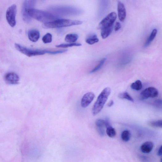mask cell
Instances as JSON below:
<instances>
[{"instance_id": "cell-1", "label": "cell", "mask_w": 162, "mask_h": 162, "mask_svg": "<svg viewBox=\"0 0 162 162\" xmlns=\"http://www.w3.org/2000/svg\"><path fill=\"white\" fill-rule=\"evenodd\" d=\"M31 5L28 2L25 1L22 3V9L27 12L31 18L44 23L50 22L59 19V17L52 13L31 8Z\"/></svg>"}, {"instance_id": "cell-2", "label": "cell", "mask_w": 162, "mask_h": 162, "mask_svg": "<svg viewBox=\"0 0 162 162\" xmlns=\"http://www.w3.org/2000/svg\"><path fill=\"white\" fill-rule=\"evenodd\" d=\"M82 23V21L79 20L59 19L50 22L43 24V26L46 29L60 28L79 25Z\"/></svg>"}, {"instance_id": "cell-3", "label": "cell", "mask_w": 162, "mask_h": 162, "mask_svg": "<svg viewBox=\"0 0 162 162\" xmlns=\"http://www.w3.org/2000/svg\"><path fill=\"white\" fill-rule=\"evenodd\" d=\"M111 92V89L109 87L105 88L101 92L92 107V113L94 115L98 114L102 110Z\"/></svg>"}, {"instance_id": "cell-4", "label": "cell", "mask_w": 162, "mask_h": 162, "mask_svg": "<svg viewBox=\"0 0 162 162\" xmlns=\"http://www.w3.org/2000/svg\"><path fill=\"white\" fill-rule=\"evenodd\" d=\"M14 46L17 51L29 57L42 55L46 54L54 55L53 51L30 49L16 43L15 44Z\"/></svg>"}, {"instance_id": "cell-5", "label": "cell", "mask_w": 162, "mask_h": 162, "mask_svg": "<svg viewBox=\"0 0 162 162\" xmlns=\"http://www.w3.org/2000/svg\"><path fill=\"white\" fill-rule=\"evenodd\" d=\"M117 18V14L115 12L109 14L100 22L99 28L101 30L112 29L114 24Z\"/></svg>"}, {"instance_id": "cell-6", "label": "cell", "mask_w": 162, "mask_h": 162, "mask_svg": "<svg viewBox=\"0 0 162 162\" xmlns=\"http://www.w3.org/2000/svg\"><path fill=\"white\" fill-rule=\"evenodd\" d=\"M49 10L56 15L67 16L73 14L75 10L74 8L64 6H54L49 8Z\"/></svg>"}, {"instance_id": "cell-7", "label": "cell", "mask_w": 162, "mask_h": 162, "mask_svg": "<svg viewBox=\"0 0 162 162\" xmlns=\"http://www.w3.org/2000/svg\"><path fill=\"white\" fill-rule=\"evenodd\" d=\"M17 12V7L13 4L8 8L6 13V18L9 25L14 27L16 25V17Z\"/></svg>"}, {"instance_id": "cell-8", "label": "cell", "mask_w": 162, "mask_h": 162, "mask_svg": "<svg viewBox=\"0 0 162 162\" xmlns=\"http://www.w3.org/2000/svg\"><path fill=\"white\" fill-rule=\"evenodd\" d=\"M158 91L155 87H150L146 88L141 92L140 97L143 100L149 98H154L158 95Z\"/></svg>"}, {"instance_id": "cell-9", "label": "cell", "mask_w": 162, "mask_h": 162, "mask_svg": "<svg viewBox=\"0 0 162 162\" xmlns=\"http://www.w3.org/2000/svg\"><path fill=\"white\" fill-rule=\"evenodd\" d=\"M95 97V95L93 92H87L83 96L81 100V106L83 108L87 107L93 100Z\"/></svg>"}, {"instance_id": "cell-10", "label": "cell", "mask_w": 162, "mask_h": 162, "mask_svg": "<svg viewBox=\"0 0 162 162\" xmlns=\"http://www.w3.org/2000/svg\"><path fill=\"white\" fill-rule=\"evenodd\" d=\"M6 82L10 84H15L18 82L19 77L16 73L10 72L6 74L5 76Z\"/></svg>"}, {"instance_id": "cell-11", "label": "cell", "mask_w": 162, "mask_h": 162, "mask_svg": "<svg viewBox=\"0 0 162 162\" xmlns=\"http://www.w3.org/2000/svg\"><path fill=\"white\" fill-rule=\"evenodd\" d=\"M118 15L119 20L121 22H123L126 17V11L124 5L120 2L118 4Z\"/></svg>"}, {"instance_id": "cell-12", "label": "cell", "mask_w": 162, "mask_h": 162, "mask_svg": "<svg viewBox=\"0 0 162 162\" xmlns=\"http://www.w3.org/2000/svg\"><path fill=\"white\" fill-rule=\"evenodd\" d=\"M27 34L29 40L33 42L38 41L40 37V33L39 31L35 29L29 30Z\"/></svg>"}, {"instance_id": "cell-13", "label": "cell", "mask_w": 162, "mask_h": 162, "mask_svg": "<svg viewBox=\"0 0 162 162\" xmlns=\"http://www.w3.org/2000/svg\"><path fill=\"white\" fill-rule=\"evenodd\" d=\"M153 147L154 144L152 142H146L144 143L141 146V151L144 153H149L152 151Z\"/></svg>"}, {"instance_id": "cell-14", "label": "cell", "mask_w": 162, "mask_h": 162, "mask_svg": "<svg viewBox=\"0 0 162 162\" xmlns=\"http://www.w3.org/2000/svg\"><path fill=\"white\" fill-rule=\"evenodd\" d=\"M157 33L156 29H154L152 31L151 34L146 41L144 44V47H147L152 42L155 38Z\"/></svg>"}, {"instance_id": "cell-15", "label": "cell", "mask_w": 162, "mask_h": 162, "mask_svg": "<svg viewBox=\"0 0 162 162\" xmlns=\"http://www.w3.org/2000/svg\"><path fill=\"white\" fill-rule=\"evenodd\" d=\"M78 38V34H70L66 35L65 40L66 42L69 43H74L76 41Z\"/></svg>"}, {"instance_id": "cell-16", "label": "cell", "mask_w": 162, "mask_h": 162, "mask_svg": "<svg viewBox=\"0 0 162 162\" xmlns=\"http://www.w3.org/2000/svg\"><path fill=\"white\" fill-rule=\"evenodd\" d=\"M99 39L96 34H92L87 38L86 41V42L92 45L98 42Z\"/></svg>"}, {"instance_id": "cell-17", "label": "cell", "mask_w": 162, "mask_h": 162, "mask_svg": "<svg viewBox=\"0 0 162 162\" xmlns=\"http://www.w3.org/2000/svg\"><path fill=\"white\" fill-rule=\"evenodd\" d=\"M131 134L128 130L124 131L121 134V138L122 140L124 142H128L130 140Z\"/></svg>"}, {"instance_id": "cell-18", "label": "cell", "mask_w": 162, "mask_h": 162, "mask_svg": "<svg viewBox=\"0 0 162 162\" xmlns=\"http://www.w3.org/2000/svg\"><path fill=\"white\" fill-rule=\"evenodd\" d=\"M118 97L122 99H126L132 102L134 101L132 98L128 93V92L126 91L121 92L119 95Z\"/></svg>"}, {"instance_id": "cell-19", "label": "cell", "mask_w": 162, "mask_h": 162, "mask_svg": "<svg viewBox=\"0 0 162 162\" xmlns=\"http://www.w3.org/2000/svg\"><path fill=\"white\" fill-rule=\"evenodd\" d=\"M131 88L133 90L139 91L141 90L143 87V85L141 81L138 80L134 83H133L131 85Z\"/></svg>"}, {"instance_id": "cell-20", "label": "cell", "mask_w": 162, "mask_h": 162, "mask_svg": "<svg viewBox=\"0 0 162 162\" xmlns=\"http://www.w3.org/2000/svg\"><path fill=\"white\" fill-rule=\"evenodd\" d=\"M82 45V44L79 43H69L66 44H62L56 46L58 48H67L69 47H74V46H79Z\"/></svg>"}, {"instance_id": "cell-21", "label": "cell", "mask_w": 162, "mask_h": 162, "mask_svg": "<svg viewBox=\"0 0 162 162\" xmlns=\"http://www.w3.org/2000/svg\"><path fill=\"white\" fill-rule=\"evenodd\" d=\"M106 61V58L102 59L99 61L98 64H97L94 69H92V70L90 72V73H94L99 71L103 65L104 63H105Z\"/></svg>"}, {"instance_id": "cell-22", "label": "cell", "mask_w": 162, "mask_h": 162, "mask_svg": "<svg viewBox=\"0 0 162 162\" xmlns=\"http://www.w3.org/2000/svg\"><path fill=\"white\" fill-rule=\"evenodd\" d=\"M43 42L45 43H51L52 40V36L50 33H47L45 34L42 39Z\"/></svg>"}, {"instance_id": "cell-23", "label": "cell", "mask_w": 162, "mask_h": 162, "mask_svg": "<svg viewBox=\"0 0 162 162\" xmlns=\"http://www.w3.org/2000/svg\"><path fill=\"white\" fill-rule=\"evenodd\" d=\"M106 133L108 136L111 138H113L116 135V132L111 126L107 128Z\"/></svg>"}, {"instance_id": "cell-24", "label": "cell", "mask_w": 162, "mask_h": 162, "mask_svg": "<svg viewBox=\"0 0 162 162\" xmlns=\"http://www.w3.org/2000/svg\"><path fill=\"white\" fill-rule=\"evenodd\" d=\"M95 124L96 128L104 127V126H105V120L102 119H98L96 121Z\"/></svg>"}, {"instance_id": "cell-25", "label": "cell", "mask_w": 162, "mask_h": 162, "mask_svg": "<svg viewBox=\"0 0 162 162\" xmlns=\"http://www.w3.org/2000/svg\"><path fill=\"white\" fill-rule=\"evenodd\" d=\"M150 124L152 126L162 128V120L152 122Z\"/></svg>"}, {"instance_id": "cell-26", "label": "cell", "mask_w": 162, "mask_h": 162, "mask_svg": "<svg viewBox=\"0 0 162 162\" xmlns=\"http://www.w3.org/2000/svg\"><path fill=\"white\" fill-rule=\"evenodd\" d=\"M97 132L101 136H105V132L104 127H99L96 128Z\"/></svg>"}, {"instance_id": "cell-27", "label": "cell", "mask_w": 162, "mask_h": 162, "mask_svg": "<svg viewBox=\"0 0 162 162\" xmlns=\"http://www.w3.org/2000/svg\"><path fill=\"white\" fill-rule=\"evenodd\" d=\"M121 27L120 23L119 22H117L115 23L114 26V30L115 31H117L119 30Z\"/></svg>"}, {"instance_id": "cell-28", "label": "cell", "mask_w": 162, "mask_h": 162, "mask_svg": "<svg viewBox=\"0 0 162 162\" xmlns=\"http://www.w3.org/2000/svg\"><path fill=\"white\" fill-rule=\"evenodd\" d=\"M105 126L106 127V128L108 127L111 126V124L110 121L109 119L108 118H107L105 120Z\"/></svg>"}, {"instance_id": "cell-29", "label": "cell", "mask_w": 162, "mask_h": 162, "mask_svg": "<svg viewBox=\"0 0 162 162\" xmlns=\"http://www.w3.org/2000/svg\"><path fill=\"white\" fill-rule=\"evenodd\" d=\"M157 154L159 156H162V145L158 150Z\"/></svg>"}, {"instance_id": "cell-30", "label": "cell", "mask_w": 162, "mask_h": 162, "mask_svg": "<svg viewBox=\"0 0 162 162\" xmlns=\"http://www.w3.org/2000/svg\"><path fill=\"white\" fill-rule=\"evenodd\" d=\"M114 104V102L113 100H111L108 103L107 106L109 107H111L113 106Z\"/></svg>"}, {"instance_id": "cell-31", "label": "cell", "mask_w": 162, "mask_h": 162, "mask_svg": "<svg viewBox=\"0 0 162 162\" xmlns=\"http://www.w3.org/2000/svg\"><path fill=\"white\" fill-rule=\"evenodd\" d=\"M156 103L158 104H162V100H157L156 101Z\"/></svg>"}, {"instance_id": "cell-32", "label": "cell", "mask_w": 162, "mask_h": 162, "mask_svg": "<svg viewBox=\"0 0 162 162\" xmlns=\"http://www.w3.org/2000/svg\"><path fill=\"white\" fill-rule=\"evenodd\" d=\"M160 162H162V158H161V159Z\"/></svg>"}]
</instances>
